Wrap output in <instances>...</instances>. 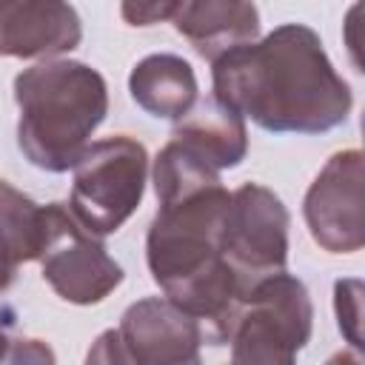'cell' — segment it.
I'll return each instance as SVG.
<instances>
[{"mask_svg":"<svg viewBox=\"0 0 365 365\" xmlns=\"http://www.w3.org/2000/svg\"><path fill=\"white\" fill-rule=\"evenodd\" d=\"M211 66L214 100L274 134H322L354 108L351 86L302 23H282Z\"/></svg>","mask_w":365,"mask_h":365,"instance_id":"6da1fadb","label":"cell"},{"mask_svg":"<svg viewBox=\"0 0 365 365\" xmlns=\"http://www.w3.org/2000/svg\"><path fill=\"white\" fill-rule=\"evenodd\" d=\"M231 191L211 188L160 202L148 237L145 262L165 299L194 317L202 342L222 345L242 302L240 282L220 251V228Z\"/></svg>","mask_w":365,"mask_h":365,"instance_id":"7a4b0ae2","label":"cell"},{"mask_svg":"<svg viewBox=\"0 0 365 365\" xmlns=\"http://www.w3.org/2000/svg\"><path fill=\"white\" fill-rule=\"evenodd\" d=\"M17 145L51 174L80 163L108 111V88L97 68L80 60H43L14 77Z\"/></svg>","mask_w":365,"mask_h":365,"instance_id":"3957f363","label":"cell"},{"mask_svg":"<svg viewBox=\"0 0 365 365\" xmlns=\"http://www.w3.org/2000/svg\"><path fill=\"white\" fill-rule=\"evenodd\" d=\"M311 328L314 305L302 279L274 274L240 302L225 336L231 342L228 365H297Z\"/></svg>","mask_w":365,"mask_h":365,"instance_id":"277c9868","label":"cell"},{"mask_svg":"<svg viewBox=\"0 0 365 365\" xmlns=\"http://www.w3.org/2000/svg\"><path fill=\"white\" fill-rule=\"evenodd\" d=\"M148 177V151L128 134L94 140L74 165L68 211L94 237H108L137 211Z\"/></svg>","mask_w":365,"mask_h":365,"instance_id":"5b68a950","label":"cell"},{"mask_svg":"<svg viewBox=\"0 0 365 365\" xmlns=\"http://www.w3.org/2000/svg\"><path fill=\"white\" fill-rule=\"evenodd\" d=\"M220 251L240 282L242 299L262 279L282 274L288 262V208L282 200L259 182L231 191L220 228Z\"/></svg>","mask_w":365,"mask_h":365,"instance_id":"8992f818","label":"cell"},{"mask_svg":"<svg viewBox=\"0 0 365 365\" xmlns=\"http://www.w3.org/2000/svg\"><path fill=\"white\" fill-rule=\"evenodd\" d=\"M43 279L71 305H97L120 282L123 268L103 240L88 234L66 202L46 205V242L40 251Z\"/></svg>","mask_w":365,"mask_h":365,"instance_id":"52a82bcc","label":"cell"},{"mask_svg":"<svg viewBox=\"0 0 365 365\" xmlns=\"http://www.w3.org/2000/svg\"><path fill=\"white\" fill-rule=\"evenodd\" d=\"M311 240L331 254H354L365 245L362 220V151H336L305 191L302 202Z\"/></svg>","mask_w":365,"mask_h":365,"instance_id":"ba28073f","label":"cell"},{"mask_svg":"<svg viewBox=\"0 0 365 365\" xmlns=\"http://www.w3.org/2000/svg\"><path fill=\"white\" fill-rule=\"evenodd\" d=\"M117 331L137 365H200L202 328L165 297L128 305Z\"/></svg>","mask_w":365,"mask_h":365,"instance_id":"9c48e42d","label":"cell"},{"mask_svg":"<svg viewBox=\"0 0 365 365\" xmlns=\"http://www.w3.org/2000/svg\"><path fill=\"white\" fill-rule=\"evenodd\" d=\"M80 40L83 26L68 3H0V57L57 60V54L77 48Z\"/></svg>","mask_w":365,"mask_h":365,"instance_id":"30bf717a","label":"cell"},{"mask_svg":"<svg viewBox=\"0 0 365 365\" xmlns=\"http://www.w3.org/2000/svg\"><path fill=\"white\" fill-rule=\"evenodd\" d=\"M168 23H174V29L194 46V51L211 63L240 46L254 43L259 34L257 6L234 0L177 3Z\"/></svg>","mask_w":365,"mask_h":365,"instance_id":"8fae6325","label":"cell"},{"mask_svg":"<svg viewBox=\"0 0 365 365\" xmlns=\"http://www.w3.org/2000/svg\"><path fill=\"white\" fill-rule=\"evenodd\" d=\"M171 140L191 151L211 171L234 168L248 154V131L245 120L217 103L214 97L197 103L171 131Z\"/></svg>","mask_w":365,"mask_h":365,"instance_id":"7c38bea8","label":"cell"},{"mask_svg":"<svg viewBox=\"0 0 365 365\" xmlns=\"http://www.w3.org/2000/svg\"><path fill=\"white\" fill-rule=\"evenodd\" d=\"M131 100L151 117L182 120L197 106V77L177 54H148L128 74Z\"/></svg>","mask_w":365,"mask_h":365,"instance_id":"4fadbf2b","label":"cell"},{"mask_svg":"<svg viewBox=\"0 0 365 365\" xmlns=\"http://www.w3.org/2000/svg\"><path fill=\"white\" fill-rule=\"evenodd\" d=\"M0 234L17 265L40 259L46 242V205H37L9 180H0Z\"/></svg>","mask_w":365,"mask_h":365,"instance_id":"5bb4252c","label":"cell"},{"mask_svg":"<svg viewBox=\"0 0 365 365\" xmlns=\"http://www.w3.org/2000/svg\"><path fill=\"white\" fill-rule=\"evenodd\" d=\"M334 311H336V328L345 336V342H351L354 351H362V282L359 279H336Z\"/></svg>","mask_w":365,"mask_h":365,"instance_id":"9a60e30c","label":"cell"},{"mask_svg":"<svg viewBox=\"0 0 365 365\" xmlns=\"http://www.w3.org/2000/svg\"><path fill=\"white\" fill-rule=\"evenodd\" d=\"M83 365H137V359L131 356V351H128L125 339L120 336V331L108 328L91 342Z\"/></svg>","mask_w":365,"mask_h":365,"instance_id":"2e32d148","label":"cell"},{"mask_svg":"<svg viewBox=\"0 0 365 365\" xmlns=\"http://www.w3.org/2000/svg\"><path fill=\"white\" fill-rule=\"evenodd\" d=\"M0 365H57L51 345L34 336H17L9 339V351Z\"/></svg>","mask_w":365,"mask_h":365,"instance_id":"e0dca14e","label":"cell"},{"mask_svg":"<svg viewBox=\"0 0 365 365\" xmlns=\"http://www.w3.org/2000/svg\"><path fill=\"white\" fill-rule=\"evenodd\" d=\"M177 3H123L120 11L131 26H154L160 20H171Z\"/></svg>","mask_w":365,"mask_h":365,"instance_id":"ac0fdd59","label":"cell"},{"mask_svg":"<svg viewBox=\"0 0 365 365\" xmlns=\"http://www.w3.org/2000/svg\"><path fill=\"white\" fill-rule=\"evenodd\" d=\"M14 274H17V259H14L9 242L0 234V291H6L14 282Z\"/></svg>","mask_w":365,"mask_h":365,"instance_id":"d6986e66","label":"cell"},{"mask_svg":"<svg viewBox=\"0 0 365 365\" xmlns=\"http://www.w3.org/2000/svg\"><path fill=\"white\" fill-rule=\"evenodd\" d=\"M325 365H362V356H359V351H336Z\"/></svg>","mask_w":365,"mask_h":365,"instance_id":"ffe728a7","label":"cell"},{"mask_svg":"<svg viewBox=\"0 0 365 365\" xmlns=\"http://www.w3.org/2000/svg\"><path fill=\"white\" fill-rule=\"evenodd\" d=\"M9 339H11V336L0 328V362H3V356H6V351H9Z\"/></svg>","mask_w":365,"mask_h":365,"instance_id":"44dd1931","label":"cell"},{"mask_svg":"<svg viewBox=\"0 0 365 365\" xmlns=\"http://www.w3.org/2000/svg\"><path fill=\"white\" fill-rule=\"evenodd\" d=\"M200 365H202V362H200Z\"/></svg>","mask_w":365,"mask_h":365,"instance_id":"7402d4cb","label":"cell"}]
</instances>
